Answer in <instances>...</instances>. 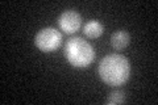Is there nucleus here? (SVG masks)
<instances>
[{
	"label": "nucleus",
	"instance_id": "nucleus-4",
	"mask_svg": "<svg viewBox=\"0 0 158 105\" xmlns=\"http://www.w3.org/2000/svg\"><path fill=\"white\" fill-rule=\"evenodd\" d=\"M57 22L62 32H65L67 34H74L81 28L82 17L78 12L73 11V9H67V11H63L59 14Z\"/></svg>",
	"mask_w": 158,
	"mask_h": 105
},
{
	"label": "nucleus",
	"instance_id": "nucleus-7",
	"mask_svg": "<svg viewBox=\"0 0 158 105\" xmlns=\"http://www.w3.org/2000/svg\"><path fill=\"white\" fill-rule=\"evenodd\" d=\"M125 103V96L121 91H115L110 93V96L107 99V104L108 105H117V104H123Z\"/></svg>",
	"mask_w": 158,
	"mask_h": 105
},
{
	"label": "nucleus",
	"instance_id": "nucleus-2",
	"mask_svg": "<svg viewBox=\"0 0 158 105\" xmlns=\"http://www.w3.org/2000/svg\"><path fill=\"white\" fill-rule=\"evenodd\" d=\"M63 53L67 62L78 68L90 66L95 58V50L92 45L82 37H71L66 42Z\"/></svg>",
	"mask_w": 158,
	"mask_h": 105
},
{
	"label": "nucleus",
	"instance_id": "nucleus-3",
	"mask_svg": "<svg viewBox=\"0 0 158 105\" xmlns=\"http://www.w3.org/2000/svg\"><path fill=\"white\" fill-rule=\"evenodd\" d=\"M62 43V34L56 28H44L34 37V45L41 51L52 53Z\"/></svg>",
	"mask_w": 158,
	"mask_h": 105
},
{
	"label": "nucleus",
	"instance_id": "nucleus-6",
	"mask_svg": "<svg viewBox=\"0 0 158 105\" xmlns=\"http://www.w3.org/2000/svg\"><path fill=\"white\" fill-rule=\"evenodd\" d=\"M103 30H104V28H103V25L99 22L98 20H91V21H88L85 26H83V32H85V34L88 38L100 37L103 34Z\"/></svg>",
	"mask_w": 158,
	"mask_h": 105
},
{
	"label": "nucleus",
	"instance_id": "nucleus-1",
	"mask_svg": "<svg viewBox=\"0 0 158 105\" xmlns=\"http://www.w3.org/2000/svg\"><path fill=\"white\" fill-rule=\"evenodd\" d=\"M99 76L108 86H123L131 75V64L121 54H110L100 61L98 67Z\"/></svg>",
	"mask_w": 158,
	"mask_h": 105
},
{
	"label": "nucleus",
	"instance_id": "nucleus-5",
	"mask_svg": "<svg viewBox=\"0 0 158 105\" xmlns=\"http://www.w3.org/2000/svg\"><path fill=\"white\" fill-rule=\"evenodd\" d=\"M129 34L128 32L125 30H116L115 33L111 36V45L113 49L116 50H123L128 46V43H129Z\"/></svg>",
	"mask_w": 158,
	"mask_h": 105
}]
</instances>
